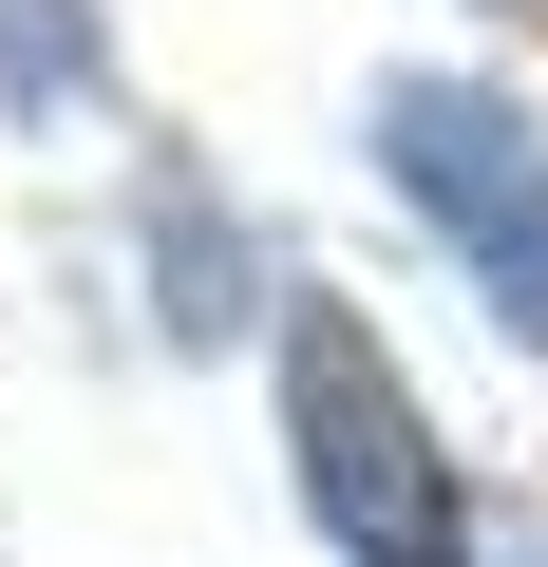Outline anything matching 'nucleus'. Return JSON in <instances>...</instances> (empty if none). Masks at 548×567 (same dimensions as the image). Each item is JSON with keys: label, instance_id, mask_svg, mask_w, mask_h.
<instances>
[{"label": "nucleus", "instance_id": "obj_2", "mask_svg": "<svg viewBox=\"0 0 548 567\" xmlns=\"http://www.w3.org/2000/svg\"><path fill=\"white\" fill-rule=\"evenodd\" d=\"M379 189L473 265V303L510 341H548V114L492 95V76H379Z\"/></svg>", "mask_w": 548, "mask_h": 567}, {"label": "nucleus", "instance_id": "obj_3", "mask_svg": "<svg viewBox=\"0 0 548 567\" xmlns=\"http://www.w3.org/2000/svg\"><path fill=\"white\" fill-rule=\"evenodd\" d=\"M246 303H265V265L227 246V208L189 171H152V322L170 341H246Z\"/></svg>", "mask_w": 548, "mask_h": 567}, {"label": "nucleus", "instance_id": "obj_4", "mask_svg": "<svg viewBox=\"0 0 548 567\" xmlns=\"http://www.w3.org/2000/svg\"><path fill=\"white\" fill-rule=\"evenodd\" d=\"M95 95H114L95 0H0V114H95Z\"/></svg>", "mask_w": 548, "mask_h": 567}, {"label": "nucleus", "instance_id": "obj_1", "mask_svg": "<svg viewBox=\"0 0 548 567\" xmlns=\"http://www.w3.org/2000/svg\"><path fill=\"white\" fill-rule=\"evenodd\" d=\"M285 473H303V529L341 567H492L435 398L397 379V341L341 284H285Z\"/></svg>", "mask_w": 548, "mask_h": 567}]
</instances>
